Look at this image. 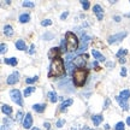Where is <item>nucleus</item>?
<instances>
[{
    "mask_svg": "<svg viewBox=\"0 0 130 130\" xmlns=\"http://www.w3.org/2000/svg\"><path fill=\"white\" fill-rule=\"evenodd\" d=\"M81 4H82V6H83L84 10H88L89 7H90V3H89L88 0H82V1H81Z\"/></svg>",
    "mask_w": 130,
    "mask_h": 130,
    "instance_id": "obj_24",
    "label": "nucleus"
},
{
    "mask_svg": "<svg viewBox=\"0 0 130 130\" xmlns=\"http://www.w3.org/2000/svg\"><path fill=\"white\" fill-rule=\"evenodd\" d=\"M108 102H110V100L107 99V100H106V102H105V108H106V107H107V105H108Z\"/></svg>",
    "mask_w": 130,
    "mask_h": 130,
    "instance_id": "obj_41",
    "label": "nucleus"
},
{
    "mask_svg": "<svg viewBox=\"0 0 130 130\" xmlns=\"http://www.w3.org/2000/svg\"><path fill=\"white\" fill-rule=\"evenodd\" d=\"M72 63H74V65L77 69H83V66L86 65V60L83 59V57H81V56L74 58V61H72Z\"/></svg>",
    "mask_w": 130,
    "mask_h": 130,
    "instance_id": "obj_8",
    "label": "nucleus"
},
{
    "mask_svg": "<svg viewBox=\"0 0 130 130\" xmlns=\"http://www.w3.org/2000/svg\"><path fill=\"white\" fill-rule=\"evenodd\" d=\"M65 46H66V51L69 52H77V47H78V39L72 31H68L65 34Z\"/></svg>",
    "mask_w": 130,
    "mask_h": 130,
    "instance_id": "obj_2",
    "label": "nucleus"
},
{
    "mask_svg": "<svg viewBox=\"0 0 130 130\" xmlns=\"http://www.w3.org/2000/svg\"><path fill=\"white\" fill-rule=\"evenodd\" d=\"M51 24H52L51 19H45V21L41 22V25H43V27H48V25H51Z\"/></svg>",
    "mask_w": 130,
    "mask_h": 130,
    "instance_id": "obj_28",
    "label": "nucleus"
},
{
    "mask_svg": "<svg viewBox=\"0 0 130 130\" xmlns=\"http://www.w3.org/2000/svg\"><path fill=\"white\" fill-rule=\"evenodd\" d=\"M105 129L108 130V129H110V125H107V124H106V125H105Z\"/></svg>",
    "mask_w": 130,
    "mask_h": 130,
    "instance_id": "obj_42",
    "label": "nucleus"
},
{
    "mask_svg": "<svg viewBox=\"0 0 130 130\" xmlns=\"http://www.w3.org/2000/svg\"><path fill=\"white\" fill-rule=\"evenodd\" d=\"M128 35V32L126 31H123V32H118V34H115V35H112L107 39V42L110 43V45H113V43H117V42L122 41L124 37Z\"/></svg>",
    "mask_w": 130,
    "mask_h": 130,
    "instance_id": "obj_5",
    "label": "nucleus"
},
{
    "mask_svg": "<svg viewBox=\"0 0 130 130\" xmlns=\"http://www.w3.org/2000/svg\"><path fill=\"white\" fill-rule=\"evenodd\" d=\"M121 75L123 76V77H125V76H126V68H122V70H121Z\"/></svg>",
    "mask_w": 130,
    "mask_h": 130,
    "instance_id": "obj_32",
    "label": "nucleus"
},
{
    "mask_svg": "<svg viewBox=\"0 0 130 130\" xmlns=\"http://www.w3.org/2000/svg\"><path fill=\"white\" fill-rule=\"evenodd\" d=\"M119 99H122L123 101H128V99L130 98V90L129 89H125V90H122L121 94L118 95Z\"/></svg>",
    "mask_w": 130,
    "mask_h": 130,
    "instance_id": "obj_11",
    "label": "nucleus"
},
{
    "mask_svg": "<svg viewBox=\"0 0 130 130\" xmlns=\"http://www.w3.org/2000/svg\"><path fill=\"white\" fill-rule=\"evenodd\" d=\"M22 116H23V113H22V112L19 111L18 113H17V117H16V121H21V119H22Z\"/></svg>",
    "mask_w": 130,
    "mask_h": 130,
    "instance_id": "obj_34",
    "label": "nucleus"
},
{
    "mask_svg": "<svg viewBox=\"0 0 130 130\" xmlns=\"http://www.w3.org/2000/svg\"><path fill=\"white\" fill-rule=\"evenodd\" d=\"M116 130H125L124 128V123L123 122H118L116 124Z\"/></svg>",
    "mask_w": 130,
    "mask_h": 130,
    "instance_id": "obj_26",
    "label": "nucleus"
},
{
    "mask_svg": "<svg viewBox=\"0 0 130 130\" xmlns=\"http://www.w3.org/2000/svg\"><path fill=\"white\" fill-rule=\"evenodd\" d=\"M106 65L108 66V68H113V66H115V63H113V61H108Z\"/></svg>",
    "mask_w": 130,
    "mask_h": 130,
    "instance_id": "obj_35",
    "label": "nucleus"
},
{
    "mask_svg": "<svg viewBox=\"0 0 130 130\" xmlns=\"http://www.w3.org/2000/svg\"><path fill=\"white\" fill-rule=\"evenodd\" d=\"M29 21H30L29 13H22L19 16V22H21V23H28Z\"/></svg>",
    "mask_w": 130,
    "mask_h": 130,
    "instance_id": "obj_18",
    "label": "nucleus"
},
{
    "mask_svg": "<svg viewBox=\"0 0 130 130\" xmlns=\"http://www.w3.org/2000/svg\"><path fill=\"white\" fill-rule=\"evenodd\" d=\"M66 75V71H65V66H64V61L61 58H54L51 63V66H50V72H48V77H63Z\"/></svg>",
    "mask_w": 130,
    "mask_h": 130,
    "instance_id": "obj_1",
    "label": "nucleus"
},
{
    "mask_svg": "<svg viewBox=\"0 0 130 130\" xmlns=\"http://www.w3.org/2000/svg\"><path fill=\"white\" fill-rule=\"evenodd\" d=\"M115 19H116V22H119V21H121V17H118V16H116V17H115Z\"/></svg>",
    "mask_w": 130,
    "mask_h": 130,
    "instance_id": "obj_39",
    "label": "nucleus"
},
{
    "mask_svg": "<svg viewBox=\"0 0 130 130\" xmlns=\"http://www.w3.org/2000/svg\"><path fill=\"white\" fill-rule=\"evenodd\" d=\"M1 111L4 112L5 115H7V116H11L12 115V107L11 106H9V105H3L1 106Z\"/></svg>",
    "mask_w": 130,
    "mask_h": 130,
    "instance_id": "obj_17",
    "label": "nucleus"
},
{
    "mask_svg": "<svg viewBox=\"0 0 130 130\" xmlns=\"http://www.w3.org/2000/svg\"><path fill=\"white\" fill-rule=\"evenodd\" d=\"M16 48L19 50V51H25L27 50V45L23 40H17L16 41Z\"/></svg>",
    "mask_w": 130,
    "mask_h": 130,
    "instance_id": "obj_12",
    "label": "nucleus"
},
{
    "mask_svg": "<svg viewBox=\"0 0 130 130\" xmlns=\"http://www.w3.org/2000/svg\"><path fill=\"white\" fill-rule=\"evenodd\" d=\"M37 79H39V77L37 76H35V77H30V78H27L25 79V82L28 84H31V83H34V82H36Z\"/></svg>",
    "mask_w": 130,
    "mask_h": 130,
    "instance_id": "obj_25",
    "label": "nucleus"
},
{
    "mask_svg": "<svg viewBox=\"0 0 130 130\" xmlns=\"http://www.w3.org/2000/svg\"><path fill=\"white\" fill-rule=\"evenodd\" d=\"M126 53H128V51H126L125 48H122V50H119V51L117 52V57H118V58H122V57L126 56Z\"/></svg>",
    "mask_w": 130,
    "mask_h": 130,
    "instance_id": "obj_23",
    "label": "nucleus"
},
{
    "mask_svg": "<svg viewBox=\"0 0 130 130\" xmlns=\"http://www.w3.org/2000/svg\"><path fill=\"white\" fill-rule=\"evenodd\" d=\"M18 81H19V74L17 72V71H14V72H12V74L7 77V79H6V83L11 86V84L17 83Z\"/></svg>",
    "mask_w": 130,
    "mask_h": 130,
    "instance_id": "obj_6",
    "label": "nucleus"
},
{
    "mask_svg": "<svg viewBox=\"0 0 130 130\" xmlns=\"http://www.w3.org/2000/svg\"><path fill=\"white\" fill-rule=\"evenodd\" d=\"M92 54H93V57L96 59V60H99V61H105L106 60V58L102 56L100 52H98L96 50H92Z\"/></svg>",
    "mask_w": 130,
    "mask_h": 130,
    "instance_id": "obj_10",
    "label": "nucleus"
},
{
    "mask_svg": "<svg viewBox=\"0 0 130 130\" xmlns=\"http://www.w3.org/2000/svg\"><path fill=\"white\" fill-rule=\"evenodd\" d=\"M102 119H104V117H102L101 115H94V116H92V121H93L94 125H96V126L101 123Z\"/></svg>",
    "mask_w": 130,
    "mask_h": 130,
    "instance_id": "obj_13",
    "label": "nucleus"
},
{
    "mask_svg": "<svg viewBox=\"0 0 130 130\" xmlns=\"http://www.w3.org/2000/svg\"><path fill=\"white\" fill-rule=\"evenodd\" d=\"M32 126V117L30 113H27L23 119V128L24 129H30Z\"/></svg>",
    "mask_w": 130,
    "mask_h": 130,
    "instance_id": "obj_7",
    "label": "nucleus"
},
{
    "mask_svg": "<svg viewBox=\"0 0 130 130\" xmlns=\"http://www.w3.org/2000/svg\"><path fill=\"white\" fill-rule=\"evenodd\" d=\"M22 5H23L24 7H34V6H35V4L31 3V1H24Z\"/></svg>",
    "mask_w": 130,
    "mask_h": 130,
    "instance_id": "obj_27",
    "label": "nucleus"
},
{
    "mask_svg": "<svg viewBox=\"0 0 130 130\" xmlns=\"http://www.w3.org/2000/svg\"><path fill=\"white\" fill-rule=\"evenodd\" d=\"M65 124V121L64 119H59V121L57 122V126H58V128H61V126L64 125Z\"/></svg>",
    "mask_w": 130,
    "mask_h": 130,
    "instance_id": "obj_30",
    "label": "nucleus"
},
{
    "mask_svg": "<svg viewBox=\"0 0 130 130\" xmlns=\"http://www.w3.org/2000/svg\"><path fill=\"white\" fill-rule=\"evenodd\" d=\"M47 96H48L51 102H57V100H58V95H57L56 92H50V93L47 94Z\"/></svg>",
    "mask_w": 130,
    "mask_h": 130,
    "instance_id": "obj_20",
    "label": "nucleus"
},
{
    "mask_svg": "<svg viewBox=\"0 0 130 130\" xmlns=\"http://www.w3.org/2000/svg\"><path fill=\"white\" fill-rule=\"evenodd\" d=\"M126 124L130 126V117H128V118H126Z\"/></svg>",
    "mask_w": 130,
    "mask_h": 130,
    "instance_id": "obj_38",
    "label": "nucleus"
},
{
    "mask_svg": "<svg viewBox=\"0 0 130 130\" xmlns=\"http://www.w3.org/2000/svg\"><path fill=\"white\" fill-rule=\"evenodd\" d=\"M72 102H74V100L72 99H68V100H65V101L61 102V105H60V111H65L66 110V107L70 106V105H72Z\"/></svg>",
    "mask_w": 130,
    "mask_h": 130,
    "instance_id": "obj_15",
    "label": "nucleus"
},
{
    "mask_svg": "<svg viewBox=\"0 0 130 130\" xmlns=\"http://www.w3.org/2000/svg\"><path fill=\"white\" fill-rule=\"evenodd\" d=\"M125 59H124V58H121V59H119V63H121V64H124V63H125Z\"/></svg>",
    "mask_w": 130,
    "mask_h": 130,
    "instance_id": "obj_37",
    "label": "nucleus"
},
{
    "mask_svg": "<svg viewBox=\"0 0 130 130\" xmlns=\"http://www.w3.org/2000/svg\"><path fill=\"white\" fill-rule=\"evenodd\" d=\"M4 34L6 36H12V35H13V29H12V27H11V25H5Z\"/></svg>",
    "mask_w": 130,
    "mask_h": 130,
    "instance_id": "obj_19",
    "label": "nucleus"
},
{
    "mask_svg": "<svg viewBox=\"0 0 130 130\" xmlns=\"http://www.w3.org/2000/svg\"><path fill=\"white\" fill-rule=\"evenodd\" d=\"M82 130H93V129H90V128H88V126H83V129Z\"/></svg>",
    "mask_w": 130,
    "mask_h": 130,
    "instance_id": "obj_40",
    "label": "nucleus"
},
{
    "mask_svg": "<svg viewBox=\"0 0 130 130\" xmlns=\"http://www.w3.org/2000/svg\"><path fill=\"white\" fill-rule=\"evenodd\" d=\"M29 53H30V54H34V53H35V45H34V43L30 46V51H29Z\"/></svg>",
    "mask_w": 130,
    "mask_h": 130,
    "instance_id": "obj_33",
    "label": "nucleus"
},
{
    "mask_svg": "<svg viewBox=\"0 0 130 130\" xmlns=\"http://www.w3.org/2000/svg\"><path fill=\"white\" fill-rule=\"evenodd\" d=\"M93 11H94V13L96 14L98 19H99V21H102V18H104V10H102L101 6H100V5H94Z\"/></svg>",
    "mask_w": 130,
    "mask_h": 130,
    "instance_id": "obj_9",
    "label": "nucleus"
},
{
    "mask_svg": "<svg viewBox=\"0 0 130 130\" xmlns=\"http://www.w3.org/2000/svg\"><path fill=\"white\" fill-rule=\"evenodd\" d=\"M88 76V71L86 69H76L72 72V79L76 87H82L86 83V79Z\"/></svg>",
    "mask_w": 130,
    "mask_h": 130,
    "instance_id": "obj_3",
    "label": "nucleus"
},
{
    "mask_svg": "<svg viewBox=\"0 0 130 130\" xmlns=\"http://www.w3.org/2000/svg\"><path fill=\"white\" fill-rule=\"evenodd\" d=\"M117 101H118V104L121 105V107L123 108V110H128V104H126V101H123L122 99H119V96H117Z\"/></svg>",
    "mask_w": 130,
    "mask_h": 130,
    "instance_id": "obj_22",
    "label": "nucleus"
},
{
    "mask_svg": "<svg viewBox=\"0 0 130 130\" xmlns=\"http://www.w3.org/2000/svg\"><path fill=\"white\" fill-rule=\"evenodd\" d=\"M45 128H46L47 130L51 129V125H50V123H45Z\"/></svg>",
    "mask_w": 130,
    "mask_h": 130,
    "instance_id": "obj_36",
    "label": "nucleus"
},
{
    "mask_svg": "<svg viewBox=\"0 0 130 130\" xmlns=\"http://www.w3.org/2000/svg\"><path fill=\"white\" fill-rule=\"evenodd\" d=\"M68 16H69V12H68V11H65L64 13H61V14H60V19H63V21H64V19L66 18V17H68Z\"/></svg>",
    "mask_w": 130,
    "mask_h": 130,
    "instance_id": "obj_31",
    "label": "nucleus"
},
{
    "mask_svg": "<svg viewBox=\"0 0 130 130\" xmlns=\"http://www.w3.org/2000/svg\"><path fill=\"white\" fill-rule=\"evenodd\" d=\"M5 64L7 65H12V66H16L17 65V63H18V60H17V58H14V57H12V58H6L4 60Z\"/></svg>",
    "mask_w": 130,
    "mask_h": 130,
    "instance_id": "obj_16",
    "label": "nucleus"
},
{
    "mask_svg": "<svg viewBox=\"0 0 130 130\" xmlns=\"http://www.w3.org/2000/svg\"><path fill=\"white\" fill-rule=\"evenodd\" d=\"M10 96H11V99H12V101L16 102L17 105H19V106L23 105L22 94H21V92H19L18 89H12V90L10 92Z\"/></svg>",
    "mask_w": 130,
    "mask_h": 130,
    "instance_id": "obj_4",
    "label": "nucleus"
},
{
    "mask_svg": "<svg viewBox=\"0 0 130 130\" xmlns=\"http://www.w3.org/2000/svg\"><path fill=\"white\" fill-rule=\"evenodd\" d=\"M1 130H7V129H5V126L3 125V126H1Z\"/></svg>",
    "mask_w": 130,
    "mask_h": 130,
    "instance_id": "obj_43",
    "label": "nucleus"
},
{
    "mask_svg": "<svg viewBox=\"0 0 130 130\" xmlns=\"http://www.w3.org/2000/svg\"><path fill=\"white\" fill-rule=\"evenodd\" d=\"M45 108H46V105L45 104H35L34 106H32V110L34 111L39 112V113H41V112L45 111Z\"/></svg>",
    "mask_w": 130,
    "mask_h": 130,
    "instance_id": "obj_14",
    "label": "nucleus"
},
{
    "mask_svg": "<svg viewBox=\"0 0 130 130\" xmlns=\"http://www.w3.org/2000/svg\"><path fill=\"white\" fill-rule=\"evenodd\" d=\"M32 130H40V129H37V128H32Z\"/></svg>",
    "mask_w": 130,
    "mask_h": 130,
    "instance_id": "obj_44",
    "label": "nucleus"
},
{
    "mask_svg": "<svg viewBox=\"0 0 130 130\" xmlns=\"http://www.w3.org/2000/svg\"><path fill=\"white\" fill-rule=\"evenodd\" d=\"M34 92H35V87H28V88H25L24 89V96L25 98H28L29 95H30V94H32L34 93Z\"/></svg>",
    "mask_w": 130,
    "mask_h": 130,
    "instance_id": "obj_21",
    "label": "nucleus"
},
{
    "mask_svg": "<svg viewBox=\"0 0 130 130\" xmlns=\"http://www.w3.org/2000/svg\"><path fill=\"white\" fill-rule=\"evenodd\" d=\"M6 51H7V46H6L5 43H1V46H0V52H1V53H5Z\"/></svg>",
    "mask_w": 130,
    "mask_h": 130,
    "instance_id": "obj_29",
    "label": "nucleus"
}]
</instances>
